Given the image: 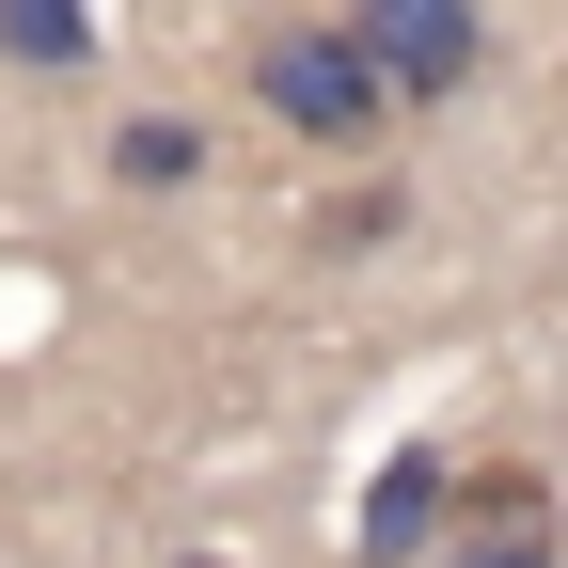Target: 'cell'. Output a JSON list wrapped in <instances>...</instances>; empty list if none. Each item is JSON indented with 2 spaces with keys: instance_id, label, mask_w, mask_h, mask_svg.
<instances>
[{
  "instance_id": "6da1fadb",
  "label": "cell",
  "mask_w": 568,
  "mask_h": 568,
  "mask_svg": "<svg viewBox=\"0 0 568 568\" xmlns=\"http://www.w3.org/2000/svg\"><path fill=\"white\" fill-rule=\"evenodd\" d=\"M253 95L301 126V142H332V159L395 126V80H379L364 17H347V32H332V17H268V32H253Z\"/></svg>"
},
{
  "instance_id": "7a4b0ae2",
  "label": "cell",
  "mask_w": 568,
  "mask_h": 568,
  "mask_svg": "<svg viewBox=\"0 0 568 568\" xmlns=\"http://www.w3.org/2000/svg\"><path fill=\"white\" fill-rule=\"evenodd\" d=\"M364 48H379V80H395V111H443L474 63H489V32H474V0H364Z\"/></svg>"
},
{
  "instance_id": "3957f363",
  "label": "cell",
  "mask_w": 568,
  "mask_h": 568,
  "mask_svg": "<svg viewBox=\"0 0 568 568\" xmlns=\"http://www.w3.org/2000/svg\"><path fill=\"white\" fill-rule=\"evenodd\" d=\"M443 521H458V474H443V458H395V474L364 489V552H379V568H395V552H426Z\"/></svg>"
},
{
  "instance_id": "277c9868",
  "label": "cell",
  "mask_w": 568,
  "mask_h": 568,
  "mask_svg": "<svg viewBox=\"0 0 568 568\" xmlns=\"http://www.w3.org/2000/svg\"><path fill=\"white\" fill-rule=\"evenodd\" d=\"M458 537H552V474H521V458L458 474Z\"/></svg>"
},
{
  "instance_id": "5b68a950",
  "label": "cell",
  "mask_w": 568,
  "mask_h": 568,
  "mask_svg": "<svg viewBox=\"0 0 568 568\" xmlns=\"http://www.w3.org/2000/svg\"><path fill=\"white\" fill-rule=\"evenodd\" d=\"M0 48H17V63H80L95 17H80V0H0Z\"/></svg>"
},
{
  "instance_id": "8992f818",
  "label": "cell",
  "mask_w": 568,
  "mask_h": 568,
  "mask_svg": "<svg viewBox=\"0 0 568 568\" xmlns=\"http://www.w3.org/2000/svg\"><path fill=\"white\" fill-rule=\"evenodd\" d=\"M111 174H126V190H174V174H190V126H126Z\"/></svg>"
},
{
  "instance_id": "52a82bcc",
  "label": "cell",
  "mask_w": 568,
  "mask_h": 568,
  "mask_svg": "<svg viewBox=\"0 0 568 568\" xmlns=\"http://www.w3.org/2000/svg\"><path fill=\"white\" fill-rule=\"evenodd\" d=\"M458 568H552V537H458Z\"/></svg>"
},
{
  "instance_id": "ba28073f",
  "label": "cell",
  "mask_w": 568,
  "mask_h": 568,
  "mask_svg": "<svg viewBox=\"0 0 568 568\" xmlns=\"http://www.w3.org/2000/svg\"><path fill=\"white\" fill-rule=\"evenodd\" d=\"M174 568H222V552H174Z\"/></svg>"
}]
</instances>
